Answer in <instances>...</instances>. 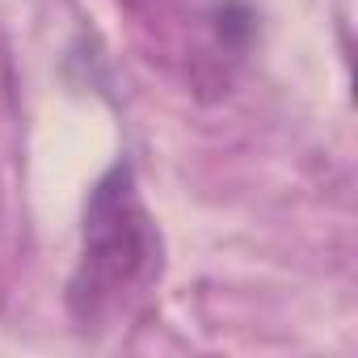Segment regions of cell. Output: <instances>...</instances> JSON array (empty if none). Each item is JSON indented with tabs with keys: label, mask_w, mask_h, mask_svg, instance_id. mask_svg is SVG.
<instances>
[{
	"label": "cell",
	"mask_w": 358,
	"mask_h": 358,
	"mask_svg": "<svg viewBox=\"0 0 358 358\" xmlns=\"http://www.w3.org/2000/svg\"><path fill=\"white\" fill-rule=\"evenodd\" d=\"M160 278V228L148 215L131 164H114L89 194L80 266L72 274V312L80 324H106L148 295Z\"/></svg>",
	"instance_id": "1"
}]
</instances>
